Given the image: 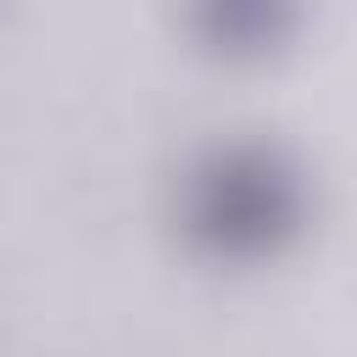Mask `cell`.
<instances>
[{"instance_id":"obj_2","label":"cell","mask_w":357,"mask_h":357,"mask_svg":"<svg viewBox=\"0 0 357 357\" xmlns=\"http://www.w3.org/2000/svg\"><path fill=\"white\" fill-rule=\"evenodd\" d=\"M201 28L212 39H229V45H251V39H273L290 0H190Z\"/></svg>"},{"instance_id":"obj_1","label":"cell","mask_w":357,"mask_h":357,"mask_svg":"<svg viewBox=\"0 0 357 357\" xmlns=\"http://www.w3.org/2000/svg\"><path fill=\"white\" fill-rule=\"evenodd\" d=\"M296 212L290 173L262 151H218L190 173V223L218 245H257Z\"/></svg>"}]
</instances>
